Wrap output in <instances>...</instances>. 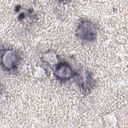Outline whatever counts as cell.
Segmentation results:
<instances>
[{"label": "cell", "instance_id": "6da1fadb", "mask_svg": "<svg viewBox=\"0 0 128 128\" xmlns=\"http://www.w3.org/2000/svg\"><path fill=\"white\" fill-rule=\"evenodd\" d=\"M77 32L81 38L87 40H92L96 35L95 27L92 24L84 22L78 26Z\"/></svg>", "mask_w": 128, "mask_h": 128}, {"label": "cell", "instance_id": "7a4b0ae2", "mask_svg": "<svg viewBox=\"0 0 128 128\" xmlns=\"http://www.w3.org/2000/svg\"><path fill=\"white\" fill-rule=\"evenodd\" d=\"M18 61V56L15 52L12 50L5 51L2 56V64L7 69H12L15 68Z\"/></svg>", "mask_w": 128, "mask_h": 128}, {"label": "cell", "instance_id": "3957f363", "mask_svg": "<svg viewBox=\"0 0 128 128\" xmlns=\"http://www.w3.org/2000/svg\"><path fill=\"white\" fill-rule=\"evenodd\" d=\"M56 75L60 79L66 80L70 78L72 74V70L67 64H60L56 70Z\"/></svg>", "mask_w": 128, "mask_h": 128}, {"label": "cell", "instance_id": "277c9868", "mask_svg": "<svg viewBox=\"0 0 128 128\" xmlns=\"http://www.w3.org/2000/svg\"><path fill=\"white\" fill-rule=\"evenodd\" d=\"M44 58L46 60L51 64H54L57 62L56 54L52 52H48L45 54Z\"/></svg>", "mask_w": 128, "mask_h": 128}, {"label": "cell", "instance_id": "5b68a950", "mask_svg": "<svg viewBox=\"0 0 128 128\" xmlns=\"http://www.w3.org/2000/svg\"><path fill=\"white\" fill-rule=\"evenodd\" d=\"M36 74L37 77L40 78H44L46 76V74L44 70L42 68H38L36 69Z\"/></svg>", "mask_w": 128, "mask_h": 128}]
</instances>
